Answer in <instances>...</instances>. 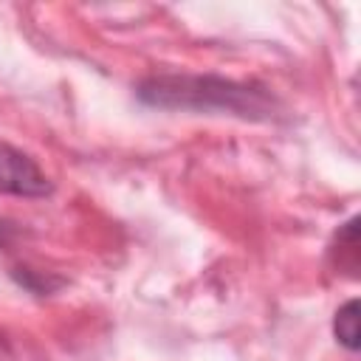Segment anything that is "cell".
Masks as SVG:
<instances>
[{
  "label": "cell",
  "mask_w": 361,
  "mask_h": 361,
  "mask_svg": "<svg viewBox=\"0 0 361 361\" xmlns=\"http://www.w3.org/2000/svg\"><path fill=\"white\" fill-rule=\"evenodd\" d=\"M51 189L48 178L39 172V166L20 149L0 144V192L37 197Z\"/></svg>",
  "instance_id": "obj_1"
},
{
  "label": "cell",
  "mask_w": 361,
  "mask_h": 361,
  "mask_svg": "<svg viewBox=\"0 0 361 361\" xmlns=\"http://www.w3.org/2000/svg\"><path fill=\"white\" fill-rule=\"evenodd\" d=\"M333 330H336L338 341L347 350H358V302L355 299H350L344 307H338L336 322H333Z\"/></svg>",
  "instance_id": "obj_2"
},
{
  "label": "cell",
  "mask_w": 361,
  "mask_h": 361,
  "mask_svg": "<svg viewBox=\"0 0 361 361\" xmlns=\"http://www.w3.org/2000/svg\"><path fill=\"white\" fill-rule=\"evenodd\" d=\"M8 237H11V226H8L6 220H0V245H3Z\"/></svg>",
  "instance_id": "obj_3"
}]
</instances>
